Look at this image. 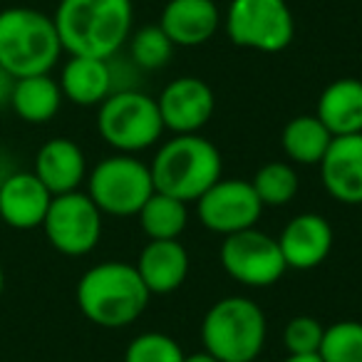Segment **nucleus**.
Wrapping results in <instances>:
<instances>
[{"label":"nucleus","instance_id":"nucleus-18","mask_svg":"<svg viewBox=\"0 0 362 362\" xmlns=\"http://www.w3.org/2000/svg\"><path fill=\"white\" fill-rule=\"evenodd\" d=\"M134 268L151 296H169L187 283L192 261L187 246L179 238L149 241L136 256Z\"/></svg>","mask_w":362,"mask_h":362},{"label":"nucleus","instance_id":"nucleus-13","mask_svg":"<svg viewBox=\"0 0 362 362\" xmlns=\"http://www.w3.org/2000/svg\"><path fill=\"white\" fill-rule=\"evenodd\" d=\"M332 241H335V233L330 221L315 211L293 216L278 236L286 266L296 271H313L322 266L332 251Z\"/></svg>","mask_w":362,"mask_h":362},{"label":"nucleus","instance_id":"nucleus-33","mask_svg":"<svg viewBox=\"0 0 362 362\" xmlns=\"http://www.w3.org/2000/svg\"><path fill=\"white\" fill-rule=\"evenodd\" d=\"M3 291H6V271H3V263H0V298H3Z\"/></svg>","mask_w":362,"mask_h":362},{"label":"nucleus","instance_id":"nucleus-9","mask_svg":"<svg viewBox=\"0 0 362 362\" xmlns=\"http://www.w3.org/2000/svg\"><path fill=\"white\" fill-rule=\"evenodd\" d=\"M102 216L87 192H70L52 197L47 216L42 221L45 238L57 253L70 258L87 256L102 238Z\"/></svg>","mask_w":362,"mask_h":362},{"label":"nucleus","instance_id":"nucleus-29","mask_svg":"<svg viewBox=\"0 0 362 362\" xmlns=\"http://www.w3.org/2000/svg\"><path fill=\"white\" fill-rule=\"evenodd\" d=\"M107 65H110L112 92L141 90V75H144V72L132 62L129 55H122V50H119L117 55L107 57Z\"/></svg>","mask_w":362,"mask_h":362},{"label":"nucleus","instance_id":"nucleus-15","mask_svg":"<svg viewBox=\"0 0 362 362\" xmlns=\"http://www.w3.org/2000/svg\"><path fill=\"white\" fill-rule=\"evenodd\" d=\"M325 192L345 206L362 204V134L335 136L320 164Z\"/></svg>","mask_w":362,"mask_h":362},{"label":"nucleus","instance_id":"nucleus-12","mask_svg":"<svg viewBox=\"0 0 362 362\" xmlns=\"http://www.w3.org/2000/svg\"><path fill=\"white\" fill-rule=\"evenodd\" d=\"M164 129L171 134H199L211 122L216 97L206 80L184 75L171 80L156 97Z\"/></svg>","mask_w":362,"mask_h":362},{"label":"nucleus","instance_id":"nucleus-4","mask_svg":"<svg viewBox=\"0 0 362 362\" xmlns=\"http://www.w3.org/2000/svg\"><path fill=\"white\" fill-rule=\"evenodd\" d=\"M62 52L52 16L30 6L0 11V67L16 80L52 72Z\"/></svg>","mask_w":362,"mask_h":362},{"label":"nucleus","instance_id":"nucleus-11","mask_svg":"<svg viewBox=\"0 0 362 362\" xmlns=\"http://www.w3.org/2000/svg\"><path fill=\"white\" fill-rule=\"evenodd\" d=\"M261 214V199L253 192L251 181L243 179H223L221 176L197 202V216L202 226L214 233H221L223 238L258 226Z\"/></svg>","mask_w":362,"mask_h":362},{"label":"nucleus","instance_id":"nucleus-14","mask_svg":"<svg viewBox=\"0 0 362 362\" xmlns=\"http://www.w3.org/2000/svg\"><path fill=\"white\" fill-rule=\"evenodd\" d=\"M52 194L33 171H11L0 181V221L16 231L40 228Z\"/></svg>","mask_w":362,"mask_h":362},{"label":"nucleus","instance_id":"nucleus-6","mask_svg":"<svg viewBox=\"0 0 362 362\" xmlns=\"http://www.w3.org/2000/svg\"><path fill=\"white\" fill-rule=\"evenodd\" d=\"M97 132L117 154H139L161 139L164 122L156 100L146 92H112L97 107Z\"/></svg>","mask_w":362,"mask_h":362},{"label":"nucleus","instance_id":"nucleus-25","mask_svg":"<svg viewBox=\"0 0 362 362\" xmlns=\"http://www.w3.org/2000/svg\"><path fill=\"white\" fill-rule=\"evenodd\" d=\"M127 55L132 57L141 72H156L169 65L174 55V42L166 37V33L159 25H144L136 33H132L127 40Z\"/></svg>","mask_w":362,"mask_h":362},{"label":"nucleus","instance_id":"nucleus-1","mask_svg":"<svg viewBox=\"0 0 362 362\" xmlns=\"http://www.w3.org/2000/svg\"><path fill=\"white\" fill-rule=\"evenodd\" d=\"M52 21L67 55L107 60L129 40L134 6L132 0H60Z\"/></svg>","mask_w":362,"mask_h":362},{"label":"nucleus","instance_id":"nucleus-7","mask_svg":"<svg viewBox=\"0 0 362 362\" xmlns=\"http://www.w3.org/2000/svg\"><path fill=\"white\" fill-rule=\"evenodd\" d=\"M149 164L136 154H112L87 171V197L107 216H136L154 194Z\"/></svg>","mask_w":362,"mask_h":362},{"label":"nucleus","instance_id":"nucleus-20","mask_svg":"<svg viewBox=\"0 0 362 362\" xmlns=\"http://www.w3.org/2000/svg\"><path fill=\"white\" fill-rule=\"evenodd\" d=\"M60 90L77 107H100L112 95V77L107 60L70 55L60 70Z\"/></svg>","mask_w":362,"mask_h":362},{"label":"nucleus","instance_id":"nucleus-24","mask_svg":"<svg viewBox=\"0 0 362 362\" xmlns=\"http://www.w3.org/2000/svg\"><path fill=\"white\" fill-rule=\"evenodd\" d=\"M253 192L261 199L263 209H281L298 197L300 181L291 164L286 161H268L256 171L251 181Z\"/></svg>","mask_w":362,"mask_h":362},{"label":"nucleus","instance_id":"nucleus-5","mask_svg":"<svg viewBox=\"0 0 362 362\" xmlns=\"http://www.w3.org/2000/svg\"><path fill=\"white\" fill-rule=\"evenodd\" d=\"M266 337V313L246 296L221 298L202 320V345L218 362H256Z\"/></svg>","mask_w":362,"mask_h":362},{"label":"nucleus","instance_id":"nucleus-28","mask_svg":"<svg viewBox=\"0 0 362 362\" xmlns=\"http://www.w3.org/2000/svg\"><path fill=\"white\" fill-rule=\"evenodd\" d=\"M325 325L313 315H296L283 330V347L288 355H317Z\"/></svg>","mask_w":362,"mask_h":362},{"label":"nucleus","instance_id":"nucleus-10","mask_svg":"<svg viewBox=\"0 0 362 362\" xmlns=\"http://www.w3.org/2000/svg\"><path fill=\"white\" fill-rule=\"evenodd\" d=\"M218 261L233 281L246 288L276 286L288 271L278 238L258 231V226L223 238Z\"/></svg>","mask_w":362,"mask_h":362},{"label":"nucleus","instance_id":"nucleus-2","mask_svg":"<svg viewBox=\"0 0 362 362\" xmlns=\"http://www.w3.org/2000/svg\"><path fill=\"white\" fill-rule=\"evenodd\" d=\"M75 300L92 325L119 330L134 325L144 315L151 293L134 266L124 261H105L82 273Z\"/></svg>","mask_w":362,"mask_h":362},{"label":"nucleus","instance_id":"nucleus-21","mask_svg":"<svg viewBox=\"0 0 362 362\" xmlns=\"http://www.w3.org/2000/svg\"><path fill=\"white\" fill-rule=\"evenodd\" d=\"M62 102L65 97H62L60 82L47 72V75L18 77L13 87L11 110L28 124H47L60 112Z\"/></svg>","mask_w":362,"mask_h":362},{"label":"nucleus","instance_id":"nucleus-17","mask_svg":"<svg viewBox=\"0 0 362 362\" xmlns=\"http://www.w3.org/2000/svg\"><path fill=\"white\" fill-rule=\"evenodd\" d=\"M33 174L45 184L52 197L80 192L87 181V156L75 139L52 136L37 149Z\"/></svg>","mask_w":362,"mask_h":362},{"label":"nucleus","instance_id":"nucleus-27","mask_svg":"<svg viewBox=\"0 0 362 362\" xmlns=\"http://www.w3.org/2000/svg\"><path fill=\"white\" fill-rule=\"evenodd\" d=\"M184 357L179 342L159 330L141 332L124 350V362H184Z\"/></svg>","mask_w":362,"mask_h":362},{"label":"nucleus","instance_id":"nucleus-8","mask_svg":"<svg viewBox=\"0 0 362 362\" xmlns=\"http://www.w3.org/2000/svg\"><path fill=\"white\" fill-rule=\"evenodd\" d=\"M223 25L236 47L266 55L283 52L296 35V21L286 0H231Z\"/></svg>","mask_w":362,"mask_h":362},{"label":"nucleus","instance_id":"nucleus-32","mask_svg":"<svg viewBox=\"0 0 362 362\" xmlns=\"http://www.w3.org/2000/svg\"><path fill=\"white\" fill-rule=\"evenodd\" d=\"M283 362H322L320 355H288Z\"/></svg>","mask_w":362,"mask_h":362},{"label":"nucleus","instance_id":"nucleus-19","mask_svg":"<svg viewBox=\"0 0 362 362\" xmlns=\"http://www.w3.org/2000/svg\"><path fill=\"white\" fill-rule=\"evenodd\" d=\"M315 117L332 136L362 134V80L340 77L317 97Z\"/></svg>","mask_w":362,"mask_h":362},{"label":"nucleus","instance_id":"nucleus-3","mask_svg":"<svg viewBox=\"0 0 362 362\" xmlns=\"http://www.w3.org/2000/svg\"><path fill=\"white\" fill-rule=\"evenodd\" d=\"M154 189L184 204H197L223 176L221 151L202 134H174L149 161Z\"/></svg>","mask_w":362,"mask_h":362},{"label":"nucleus","instance_id":"nucleus-26","mask_svg":"<svg viewBox=\"0 0 362 362\" xmlns=\"http://www.w3.org/2000/svg\"><path fill=\"white\" fill-rule=\"evenodd\" d=\"M317 355L322 362H362V322L337 320L327 325Z\"/></svg>","mask_w":362,"mask_h":362},{"label":"nucleus","instance_id":"nucleus-34","mask_svg":"<svg viewBox=\"0 0 362 362\" xmlns=\"http://www.w3.org/2000/svg\"><path fill=\"white\" fill-rule=\"evenodd\" d=\"M214 3H221V0H214Z\"/></svg>","mask_w":362,"mask_h":362},{"label":"nucleus","instance_id":"nucleus-16","mask_svg":"<svg viewBox=\"0 0 362 362\" xmlns=\"http://www.w3.org/2000/svg\"><path fill=\"white\" fill-rule=\"evenodd\" d=\"M159 28L174 47L206 45L221 28V11L214 0H166Z\"/></svg>","mask_w":362,"mask_h":362},{"label":"nucleus","instance_id":"nucleus-22","mask_svg":"<svg viewBox=\"0 0 362 362\" xmlns=\"http://www.w3.org/2000/svg\"><path fill=\"white\" fill-rule=\"evenodd\" d=\"M335 136L327 132V127L315 115H298L283 127L281 146L286 156L296 164L317 166L325 156L327 146Z\"/></svg>","mask_w":362,"mask_h":362},{"label":"nucleus","instance_id":"nucleus-30","mask_svg":"<svg viewBox=\"0 0 362 362\" xmlns=\"http://www.w3.org/2000/svg\"><path fill=\"white\" fill-rule=\"evenodd\" d=\"M13 87H16V77H13L11 72H6L3 67H0V110L11 107Z\"/></svg>","mask_w":362,"mask_h":362},{"label":"nucleus","instance_id":"nucleus-31","mask_svg":"<svg viewBox=\"0 0 362 362\" xmlns=\"http://www.w3.org/2000/svg\"><path fill=\"white\" fill-rule=\"evenodd\" d=\"M184 362H218L214 355H209L206 350H199V352H192V355L184 357Z\"/></svg>","mask_w":362,"mask_h":362},{"label":"nucleus","instance_id":"nucleus-23","mask_svg":"<svg viewBox=\"0 0 362 362\" xmlns=\"http://www.w3.org/2000/svg\"><path fill=\"white\" fill-rule=\"evenodd\" d=\"M136 218L149 241H174L181 238V233L189 226V204L154 192L136 214Z\"/></svg>","mask_w":362,"mask_h":362}]
</instances>
